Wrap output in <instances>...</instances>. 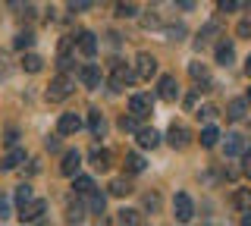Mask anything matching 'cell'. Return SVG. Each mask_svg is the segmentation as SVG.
Returning <instances> with one entry per match:
<instances>
[{
	"mask_svg": "<svg viewBox=\"0 0 251 226\" xmlns=\"http://www.w3.org/2000/svg\"><path fill=\"white\" fill-rule=\"evenodd\" d=\"M110 69H113V75H110V88H113V91H123L126 85H132V82L138 79L132 69H126V63H120V60H113V66H110Z\"/></svg>",
	"mask_w": 251,
	"mask_h": 226,
	"instance_id": "6da1fadb",
	"label": "cell"
},
{
	"mask_svg": "<svg viewBox=\"0 0 251 226\" xmlns=\"http://www.w3.org/2000/svg\"><path fill=\"white\" fill-rule=\"evenodd\" d=\"M73 88H75V82L69 79V75H57V79L47 85V98L50 100H66L69 95H73Z\"/></svg>",
	"mask_w": 251,
	"mask_h": 226,
	"instance_id": "7a4b0ae2",
	"label": "cell"
},
{
	"mask_svg": "<svg viewBox=\"0 0 251 226\" xmlns=\"http://www.w3.org/2000/svg\"><path fill=\"white\" fill-rule=\"evenodd\" d=\"M44 210H47V201L31 198L28 204H22V207H19V220H22V223H38V220L44 217Z\"/></svg>",
	"mask_w": 251,
	"mask_h": 226,
	"instance_id": "3957f363",
	"label": "cell"
},
{
	"mask_svg": "<svg viewBox=\"0 0 251 226\" xmlns=\"http://www.w3.org/2000/svg\"><path fill=\"white\" fill-rule=\"evenodd\" d=\"M173 214H176L179 223H188L195 217V204H192V198H188L185 192H179L176 198H173Z\"/></svg>",
	"mask_w": 251,
	"mask_h": 226,
	"instance_id": "277c9868",
	"label": "cell"
},
{
	"mask_svg": "<svg viewBox=\"0 0 251 226\" xmlns=\"http://www.w3.org/2000/svg\"><path fill=\"white\" fill-rule=\"evenodd\" d=\"M151 110H154V104H151V98H148V95H132V98H129V113L135 116V120L148 116Z\"/></svg>",
	"mask_w": 251,
	"mask_h": 226,
	"instance_id": "5b68a950",
	"label": "cell"
},
{
	"mask_svg": "<svg viewBox=\"0 0 251 226\" xmlns=\"http://www.w3.org/2000/svg\"><path fill=\"white\" fill-rule=\"evenodd\" d=\"M188 142H192V132H188L182 123H173L170 126V145L182 151V148H188Z\"/></svg>",
	"mask_w": 251,
	"mask_h": 226,
	"instance_id": "8992f818",
	"label": "cell"
},
{
	"mask_svg": "<svg viewBox=\"0 0 251 226\" xmlns=\"http://www.w3.org/2000/svg\"><path fill=\"white\" fill-rule=\"evenodd\" d=\"M154 73H157V60L151 57V53H138V60H135V75H138V79H151Z\"/></svg>",
	"mask_w": 251,
	"mask_h": 226,
	"instance_id": "52a82bcc",
	"label": "cell"
},
{
	"mask_svg": "<svg viewBox=\"0 0 251 226\" xmlns=\"http://www.w3.org/2000/svg\"><path fill=\"white\" fill-rule=\"evenodd\" d=\"M141 22H145V28H160L163 22H167V16H163V3H151L145 10V19Z\"/></svg>",
	"mask_w": 251,
	"mask_h": 226,
	"instance_id": "ba28073f",
	"label": "cell"
},
{
	"mask_svg": "<svg viewBox=\"0 0 251 226\" xmlns=\"http://www.w3.org/2000/svg\"><path fill=\"white\" fill-rule=\"evenodd\" d=\"M78 167H82V154H78V151H66V154H63V163H60L63 176H75Z\"/></svg>",
	"mask_w": 251,
	"mask_h": 226,
	"instance_id": "9c48e42d",
	"label": "cell"
},
{
	"mask_svg": "<svg viewBox=\"0 0 251 226\" xmlns=\"http://www.w3.org/2000/svg\"><path fill=\"white\" fill-rule=\"evenodd\" d=\"M57 129H60V135H75V132L82 129V120H78L75 113H63L60 123H57Z\"/></svg>",
	"mask_w": 251,
	"mask_h": 226,
	"instance_id": "30bf717a",
	"label": "cell"
},
{
	"mask_svg": "<svg viewBox=\"0 0 251 226\" xmlns=\"http://www.w3.org/2000/svg\"><path fill=\"white\" fill-rule=\"evenodd\" d=\"M78 79L88 85V88H100V69L94 66V63H85L82 73H78Z\"/></svg>",
	"mask_w": 251,
	"mask_h": 226,
	"instance_id": "8fae6325",
	"label": "cell"
},
{
	"mask_svg": "<svg viewBox=\"0 0 251 226\" xmlns=\"http://www.w3.org/2000/svg\"><path fill=\"white\" fill-rule=\"evenodd\" d=\"M160 98L163 100H176L179 98V82L173 79V75H163L160 79Z\"/></svg>",
	"mask_w": 251,
	"mask_h": 226,
	"instance_id": "7c38bea8",
	"label": "cell"
},
{
	"mask_svg": "<svg viewBox=\"0 0 251 226\" xmlns=\"http://www.w3.org/2000/svg\"><path fill=\"white\" fill-rule=\"evenodd\" d=\"M91 167L100 170V173L110 170V151H107V148H94V151H91Z\"/></svg>",
	"mask_w": 251,
	"mask_h": 226,
	"instance_id": "4fadbf2b",
	"label": "cell"
},
{
	"mask_svg": "<svg viewBox=\"0 0 251 226\" xmlns=\"http://www.w3.org/2000/svg\"><path fill=\"white\" fill-rule=\"evenodd\" d=\"M226 154H229V157H239V154H245V138L242 135H226Z\"/></svg>",
	"mask_w": 251,
	"mask_h": 226,
	"instance_id": "5bb4252c",
	"label": "cell"
},
{
	"mask_svg": "<svg viewBox=\"0 0 251 226\" xmlns=\"http://www.w3.org/2000/svg\"><path fill=\"white\" fill-rule=\"evenodd\" d=\"M78 50H82L85 57H94V53H98V41H94L91 32H82V35H78Z\"/></svg>",
	"mask_w": 251,
	"mask_h": 226,
	"instance_id": "9a60e30c",
	"label": "cell"
},
{
	"mask_svg": "<svg viewBox=\"0 0 251 226\" xmlns=\"http://www.w3.org/2000/svg\"><path fill=\"white\" fill-rule=\"evenodd\" d=\"M226 120H232V123L245 120V100H229V107H226Z\"/></svg>",
	"mask_w": 251,
	"mask_h": 226,
	"instance_id": "2e32d148",
	"label": "cell"
},
{
	"mask_svg": "<svg viewBox=\"0 0 251 226\" xmlns=\"http://www.w3.org/2000/svg\"><path fill=\"white\" fill-rule=\"evenodd\" d=\"M157 142H160L157 129H138V145L141 148H157Z\"/></svg>",
	"mask_w": 251,
	"mask_h": 226,
	"instance_id": "e0dca14e",
	"label": "cell"
},
{
	"mask_svg": "<svg viewBox=\"0 0 251 226\" xmlns=\"http://www.w3.org/2000/svg\"><path fill=\"white\" fill-rule=\"evenodd\" d=\"M88 207H91V214H104V207H107V198L100 192H88Z\"/></svg>",
	"mask_w": 251,
	"mask_h": 226,
	"instance_id": "ac0fdd59",
	"label": "cell"
},
{
	"mask_svg": "<svg viewBox=\"0 0 251 226\" xmlns=\"http://www.w3.org/2000/svg\"><path fill=\"white\" fill-rule=\"evenodd\" d=\"M217 142H220V129L217 126H204L201 129V145L204 148H214Z\"/></svg>",
	"mask_w": 251,
	"mask_h": 226,
	"instance_id": "d6986e66",
	"label": "cell"
},
{
	"mask_svg": "<svg viewBox=\"0 0 251 226\" xmlns=\"http://www.w3.org/2000/svg\"><path fill=\"white\" fill-rule=\"evenodd\" d=\"M41 66H44V60L38 57V53H25V57H22V69H25V73H41Z\"/></svg>",
	"mask_w": 251,
	"mask_h": 226,
	"instance_id": "ffe728a7",
	"label": "cell"
},
{
	"mask_svg": "<svg viewBox=\"0 0 251 226\" xmlns=\"http://www.w3.org/2000/svg\"><path fill=\"white\" fill-rule=\"evenodd\" d=\"M232 204L239 207V210H248V207H251V189H235Z\"/></svg>",
	"mask_w": 251,
	"mask_h": 226,
	"instance_id": "44dd1931",
	"label": "cell"
},
{
	"mask_svg": "<svg viewBox=\"0 0 251 226\" xmlns=\"http://www.w3.org/2000/svg\"><path fill=\"white\" fill-rule=\"evenodd\" d=\"M232 57H235V50H232V44L229 41H223L217 48V63H223V66H229L232 63Z\"/></svg>",
	"mask_w": 251,
	"mask_h": 226,
	"instance_id": "7402d4cb",
	"label": "cell"
},
{
	"mask_svg": "<svg viewBox=\"0 0 251 226\" xmlns=\"http://www.w3.org/2000/svg\"><path fill=\"white\" fill-rule=\"evenodd\" d=\"M145 170V157L141 154H126V173H141Z\"/></svg>",
	"mask_w": 251,
	"mask_h": 226,
	"instance_id": "603a6c76",
	"label": "cell"
},
{
	"mask_svg": "<svg viewBox=\"0 0 251 226\" xmlns=\"http://www.w3.org/2000/svg\"><path fill=\"white\" fill-rule=\"evenodd\" d=\"M73 189H75V195H88V192H94V179L91 176H75Z\"/></svg>",
	"mask_w": 251,
	"mask_h": 226,
	"instance_id": "cb8c5ba5",
	"label": "cell"
},
{
	"mask_svg": "<svg viewBox=\"0 0 251 226\" xmlns=\"http://www.w3.org/2000/svg\"><path fill=\"white\" fill-rule=\"evenodd\" d=\"M88 126H91V132H94V135H104L107 123H104V116H100L98 110H91V113H88Z\"/></svg>",
	"mask_w": 251,
	"mask_h": 226,
	"instance_id": "d4e9b609",
	"label": "cell"
},
{
	"mask_svg": "<svg viewBox=\"0 0 251 226\" xmlns=\"http://www.w3.org/2000/svg\"><path fill=\"white\" fill-rule=\"evenodd\" d=\"M129 192H132L129 179H113V182H110V195H116V198H123V195H129Z\"/></svg>",
	"mask_w": 251,
	"mask_h": 226,
	"instance_id": "484cf974",
	"label": "cell"
},
{
	"mask_svg": "<svg viewBox=\"0 0 251 226\" xmlns=\"http://www.w3.org/2000/svg\"><path fill=\"white\" fill-rule=\"evenodd\" d=\"M22 160H25V151H10V154H6V160H3V170H16Z\"/></svg>",
	"mask_w": 251,
	"mask_h": 226,
	"instance_id": "4316f807",
	"label": "cell"
},
{
	"mask_svg": "<svg viewBox=\"0 0 251 226\" xmlns=\"http://www.w3.org/2000/svg\"><path fill=\"white\" fill-rule=\"evenodd\" d=\"M31 44H35V35H31V32H19V35H16V48H19V50L31 48Z\"/></svg>",
	"mask_w": 251,
	"mask_h": 226,
	"instance_id": "83f0119b",
	"label": "cell"
},
{
	"mask_svg": "<svg viewBox=\"0 0 251 226\" xmlns=\"http://www.w3.org/2000/svg\"><path fill=\"white\" fill-rule=\"evenodd\" d=\"M28 201H31V189H28V185H19V189H16V204H28Z\"/></svg>",
	"mask_w": 251,
	"mask_h": 226,
	"instance_id": "f1b7e54d",
	"label": "cell"
},
{
	"mask_svg": "<svg viewBox=\"0 0 251 226\" xmlns=\"http://www.w3.org/2000/svg\"><path fill=\"white\" fill-rule=\"evenodd\" d=\"M116 220H120V223H138L141 220V217H138V210H120V217H116Z\"/></svg>",
	"mask_w": 251,
	"mask_h": 226,
	"instance_id": "f546056e",
	"label": "cell"
},
{
	"mask_svg": "<svg viewBox=\"0 0 251 226\" xmlns=\"http://www.w3.org/2000/svg\"><path fill=\"white\" fill-rule=\"evenodd\" d=\"M116 16H123V19L135 16V6H132V3H126V0H123V3H116Z\"/></svg>",
	"mask_w": 251,
	"mask_h": 226,
	"instance_id": "4dcf8cb0",
	"label": "cell"
},
{
	"mask_svg": "<svg viewBox=\"0 0 251 226\" xmlns=\"http://www.w3.org/2000/svg\"><path fill=\"white\" fill-rule=\"evenodd\" d=\"M217 6H220V13H232L242 6V0H217Z\"/></svg>",
	"mask_w": 251,
	"mask_h": 226,
	"instance_id": "1f68e13d",
	"label": "cell"
},
{
	"mask_svg": "<svg viewBox=\"0 0 251 226\" xmlns=\"http://www.w3.org/2000/svg\"><path fill=\"white\" fill-rule=\"evenodd\" d=\"M66 6H69L73 13H85V10L91 6V0H66Z\"/></svg>",
	"mask_w": 251,
	"mask_h": 226,
	"instance_id": "d6a6232c",
	"label": "cell"
},
{
	"mask_svg": "<svg viewBox=\"0 0 251 226\" xmlns=\"http://www.w3.org/2000/svg\"><path fill=\"white\" fill-rule=\"evenodd\" d=\"M120 129H123V132H138L135 116H123V120H120Z\"/></svg>",
	"mask_w": 251,
	"mask_h": 226,
	"instance_id": "836d02e7",
	"label": "cell"
},
{
	"mask_svg": "<svg viewBox=\"0 0 251 226\" xmlns=\"http://www.w3.org/2000/svg\"><path fill=\"white\" fill-rule=\"evenodd\" d=\"M217 28H220V25H217V22H207V25H204V28H201V41H207V38H210V35H217Z\"/></svg>",
	"mask_w": 251,
	"mask_h": 226,
	"instance_id": "e575fe53",
	"label": "cell"
},
{
	"mask_svg": "<svg viewBox=\"0 0 251 226\" xmlns=\"http://www.w3.org/2000/svg\"><path fill=\"white\" fill-rule=\"evenodd\" d=\"M82 220V204H69V223Z\"/></svg>",
	"mask_w": 251,
	"mask_h": 226,
	"instance_id": "d590c367",
	"label": "cell"
},
{
	"mask_svg": "<svg viewBox=\"0 0 251 226\" xmlns=\"http://www.w3.org/2000/svg\"><path fill=\"white\" fill-rule=\"evenodd\" d=\"M214 116H217V107H201V110H198V120H214Z\"/></svg>",
	"mask_w": 251,
	"mask_h": 226,
	"instance_id": "8d00e7d4",
	"label": "cell"
},
{
	"mask_svg": "<svg viewBox=\"0 0 251 226\" xmlns=\"http://www.w3.org/2000/svg\"><path fill=\"white\" fill-rule=\"evenodd\" d=\"M235 32H239L242 38H251V22L245 19V22H239V28H235Z\"/></svg>",
	"mask_w": 251,
	"mask_h": 226,
	"instance_id": "74e56055",
	"label": "cell"
},
{
	"mask_svg": "<svg viewBox=\"0 0 251 226\" xmlns=\"http://www.w3.org/2000/svg\"><path fill=\"white\" fill-rule=\"evenodd\" d=\"M145 204L157 210V207H160V198H157V195H148V198H145Z\"/></svg>",
	"mask_w": 251,
	"mask_h": 226,
	"instance_id": "f35d334b",
	"label": "cell"
},
{
	"mask_svg": "<svg viewBox=\"0 0 251 226\" xmlns=\"http://www.w3.org/2000/svg\"><path fill=\"white\" fill-rule=\"evenodd\" d=\"M179 10H195V0H176Z\"/></svg>",
	"mask_w": 251,
	"mask_h": 226,
	"instance_id": "ab89813d",
	"label": "cell"
},
{
	"mask_svg": "<svg viewBox=\"0 0 251 226\" xmlns=\"http://www.w3.org/2000/svg\"><path fill=\"white\" fill-rule=\"evenodd\" d=\"M47 151H60V138H47Z\"/></svg>",
	"mask_w": 251,
	"mask_h": 226,
	"instance_id": "60d3db41",
	"label": "cell"
},
{
	"mask_svg": "<svg viewBox=\"0 0 251 226\" xmlns=\"http://www.w3.org/2000/svg\"><path fill=\"white\" fill-rule=\"evenodd\" d=\"M242 173H245V176H251V151L245 154V167H242Z\"/></svg>",
	"mask_w": 251,
	"mask_h": 226,
	"instance_id": "b9f144b4",
	"label": "cell"
},
{
	"mask_svg": "<svg viewBox=\"0 0 251 226\" xmlns=\"http://www.w3.org/2000/svg\"><path fill=\"white\" fill-rule=\"evenodd\" d=\"M16 138H19V135H16V129L6 132V145H16Z\"/></svg>",
	"mask_w": 251,
	"mask_h": 226,
	"instance_id": "7bdbcfd3",
	"label": "cell"
},
{
	"mask_svg": "<svg viewBox=\"0 0 251 226\" xmlns=\"http://www.w3.org/2000/svg\"><path fill=\"white\" fill-rule=\"evenodd\" d=\"M6 214H10V204H6V201L0 198V217H6Z\"/></svg>",
	"mask_w": 251,
	"mask_h": 226,
	"instance_id": "ee69618b",
	"label": "cell"
},
{
	"mask_svg": "<svg viewBox=\"0 0 251 226\" xmlns=\"http://www.w3.org/2000/svg\"><path fill=\"white\" fill-rule=\"evenodd\" d=\"M242 223H245V226H251V207L245 210V217H242Z\"/></svg>",
	"mask_w": 251,
	"mask_h": 226,
	"instance_id": "f6af8a7d",
	"label": "cell"
},
{
	"mask_svg": "<svg viewBox=\"0 0 251 226\" xmlns=\"http://www.w3.org/2000/svg\"><path fill=\"white\" fill-rule=\"evenodd\" d=\"M245 73H248V75H251V57H248V60H245Z\"/></svg>",
	"mask_w": 251,
	"mask_h": 226,
	"instance_id": "bcb514c9",
	"label": "cell"
},
{
	"mask_svg": "<svg viewBox=\"0 0 251 226\" xmlns=\"http://www.w3.org/2000/svg\"><path fill=\"white\" fill-rule=\"evenodd\" d=\"M6 3H13V6H16V3H22V0H6Z\"/></svg>",
	"mask_w": 251,
	"mask_h": 226,
	"instance_id": "7dc6e473",
	"label": "cell"
},
{
	"mask_svg": "<svg viewBox=\"0 0 251 226\" xmlns=\"http://www.w3.org/2000/svg\"><path fill=\"white\" fill-rule=\"evenodd\" d=\"M248 100H251V88H248Z\"/></svg>",
	"mask_w": 251,
	"mask_h": 226,
	"instance_id": "c3c4849f",
	"label": "cell"
},
{
	"mask_svg": "<svg viewBox=\"0 0 251 226\" xmlns=\"http://www.w3.org/2000/svg\"><path fill=\"white\" fill-rule=\"evenodd\" d=\"M248 6H251V0H248Z\"/></svg>",
	"mask_w": 251,
	"mask_h": 226,
	"instance_id": "681fc988",
	"label": "cell"
}]
</instances>
